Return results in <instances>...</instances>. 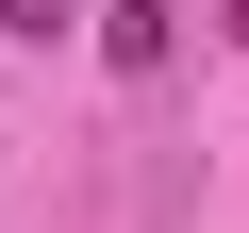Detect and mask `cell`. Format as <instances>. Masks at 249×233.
I'll return each instance as SVG.
<instances>
[{
	"label": "cell",
	"mask_w": 249,
	"mask_h": 233,
	"mask_svg": "<svg viewBox=\"0 0 249 233\" xmlns=\"http://www.w3.org/2000/svg\"><path fill=\"white\" fill-rule=\"evenodd\" d=\"M100 50H116V67L150 83V67H166V0H116V17H100Z\"/></svg>",
	"instance_id": "cell-1"
}]
</instances>
